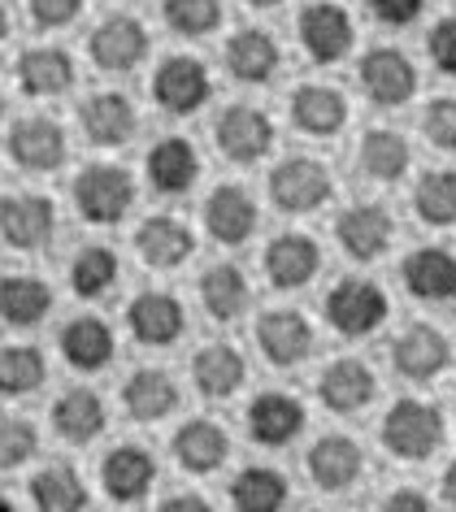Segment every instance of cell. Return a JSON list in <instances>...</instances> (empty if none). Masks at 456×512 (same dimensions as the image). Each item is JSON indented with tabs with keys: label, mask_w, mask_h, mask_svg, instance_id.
I'll list each match as a JSON object with an SVG mask.
<instances>
[{
	"label": "cell",
	"mask_w": 456,
	"mask_h": 512,
	"mask_svg": "<svg viewBox=\"0 0 456 512\" xmlns=\"http://www.w3.org/2000/svg\"><path fill=\"white\" fill-rule=\"evenodd\" d=\"M443 499H448V504H456V460L448 469H443Z\"/></svg>",
	"instance_id": "obj_50"
},
{
	"label": "cell",
	"mask_w": 456,
	"mask_h": 512,
	"mask_svg": "<svg viewBox=\"0 0 456 512\" xmlns=\"http://www.w3.org/2000/svg\"><path fill=\"white\" fill-rule=\"evenodd\" d=\"M74 209L83 213V222L92 226H118L135 204V178L122 165H83L79 178H74Z\"/></svg>",
	"instance_id": "obj_2"
},
{
	"label": "cell",
	"mask_w": 456,
	"mask_h": 512,
	"mask_svg": "<svg viewBox=\"0 0 456 512\" xmlns=\"http://www.w3.org/2000/svg\"><path fill=\"white\" fill-rule=\"evenodd\" d=\"M100 482H105V495L118 499V504H135L152 491L157 482V460H152L139 443H122L100 460Z\"/></svg>",
	"instance_id": "obj_25"
},
{
	"label": "cell",
	"mask_w": 456,
	"mask_h": 512,
	"mask_svg": "<svg viewBox=\"0 0 456 512\" xmlns=\"http://www.w3.org/2000/svg\"><path fill=\"white\" fill-rule=\"evenodd\" d=\"M378 439H383L387 456L404 460V465H422L448 439V421L426 400H396L378 426Z\"/></svg>",
	"instance_id": "obj_1"
},
{
	"label": "cell",
	"mask_w": 456,
	"mask_h": 512,
	"mask_svg": "<svg viewBox=\"0 0 456 512\" xmlns=\"http://www.w3.org/2000/svg\"><path fill=\"white\" fill-rule=\"evenodd\" d=\"M9 508H14V504H9V499H5V495H0V512H9Z\"/></svg>",
	"instance_id": "obj_53"
},
{
	"label": "cell",
	"mask_w": 456,
	"mask_h": 512,
	"mask_svg": "<svg viewBox=\"0 0 456 512\" xmlns=\"http://www.w3.org/2000/svg\"><path fill=\"white\" fill-rule=\"evenodd\" d=\"M205 230L213 243H226V248L248 243V235L257 230V200H252V191L239 183L213 187L205 200Z\"/></svg>",
	"instance_id": "obj_20"
},
{
	"label": "cell",
	"mask_w": 456,
	"mask_h": 512,
	"mask_svg": "<svg viewBox=\"0 0 456 512\" xmlns=\"http://www.w3.org/2000/svg\"><path fill=\"white\" fill-rule=\"evenodd\" d=\"M391 365H396L409 382H435L443 369L452 365V343L439 326L413 322V326L400 330L396 348H391Z\"/></svg>",
	"instance_id": "obj_11"
},
{
	"label": "cell",
	"mask_w": 456,
	"mask_h": 512,
	"mask_svg": "<svg viewBox=\"0 0 456 512\" xmlns=\"http://www.w3.org/2000/svg\"><path fill=\"white\" fill-rule=\"evenodd\" d=\"M287 504V478L270 465H248L231 482V508L239 512H278Z\"/></svg>",
	"instance_id": "obj_37"
},
{
	"label": "cell",
	"mask_w": 456,
	"mask_h": 512,
	"mask_svg": "<svg viewBox=\"0 0 456 512\" xmlns=\"http://www.w3.org/2000/svg\"><path fill=\"white\" fill-rule=\"evenodd\" d=\"M244 5H252V9H274V5H283V0H244Z\"/></svg>",
	"instance_id": "obj_51"
},
{
	"label": "cell",
	"mask_w": 456,
	"mask_h": 512,
	"mask_svg": "<svg viewBox=\"0 0 456 512\" xmlns=\"http://www.w3.org/2000/svg\"><path fill=\"white\" fill-rule=\"evenodd\" d=\"M14 70L27 96H61L74 87V57L66 48H27Z\"/></svg>",
	"instance_id": "obj_33"
},
{
	"label": "cell",
	"mask_w": 456,
	"mask_h": 512,
	"mask_svg": "<svg viewBox=\"0 0 456 512\" xmlns=\"http://www.w3.org/2000/svg\"><path fill=\"white\" fill-rule=\"evenodd\" d=\"M0 235L18 252L44 248L57 235V204L48 196H5L0 200Z\"/></svg>",
	"instance_id": "obj_18"
},
{
	"label": "cell",
	"mask_w": 456,
	"mask_h": 512,
	"mask_svg": "<svg viewBox=\"0 0 456 512\" xmlns=\"http://www.w3.org/2000/svg\"><path fill=\"white\" fill-rule=\"evenodd\" d=\"M213 92V79H209V66L200 57H166L152 74V100H157V109L174 113V118H187V113H196L200 105L209 100Z\"/></svg>",
	"instance_id": "obj_5"
},
{
	"label": "cell",
	"mask_w": 456,
	"mask_h": 512,
	"mask_svg": "<svg viewBox=\"0 0 456 512\" xmlns=\"http://www.w3.org/2000/svg\"><path fill=\"white\" fill-rule=\"evenodd\" d=\"M422 135L439 152H456V96H435L422 113Z\"/></svg>",
	"instance_id": "obj_44"
},
{
	"label": "cell",
	"mask_w": 456,
	"mask_h": 512,
	"mask_svg": "<svg viewBox=\"0 0 456 512\" xmlns=\"http://www.w3.org/2000/svg\"><path fill=\"white\" fill-rule=\"evenodd\" d=\"M291 122L313 139H331L344 131V122H348V100L339 87L300 83L296 92H291Z\"/></svg>",
	"instance_id": "obj_27"
},
{
	"label": "cell",
	"mask_w": 456,
	"mask_h": 512,
	"mask_svg": "<svg viewBox=\"0 0 456 512\" xmlns=\"http://www.w3.org/2000/svg\"><path fill=\"white\" fill-rule=\"evenodd\" d=\"M426 53H430V61H435V70H439V74L456 79V18H439L435 27H430V35H426Z\"/></svg>",
	"instance_id": "obj_45"
},
{
	"label": "cell",
	"mask_w": 456,
	"mask_h": 512,
	"mask_svg": "<svg viewBox=\"0 0 456 512\" xmlns=\"http://www.w3.org/2000/svg\"><path fill=\"white\" fill-rule=\"evenodd\" d=\"M313 326L300 309H270L257 317V348L270 365L278 369H296L313 356Z\"/></svg>",
	"instance_id": "obj_8"
},
{
	"label": "cell",
	"mask_w": 456,
	"mask_h": 512,
	"mask_svg": "<svg viewBox=\"0 0 456 512\" xmlns=\"http://www.w3.org/2000/svg\"><path fill=\"white\" fill-rule=\"evenodd\" d=\"M365 178H374V183H400L404 174H409L413 165V148L409 139L400 131H387V126H374V131H365L361 139V152H357Z\"/></svg>",
	"instance_id": "obj_35"
},
{
	"label": "cell",
	"mask_w": 456,
	"mask_h": 512,
	"mask_svg": "<svg viewBox=\"0 0 456 512\" xmlns=\"http://www.w3.org/2000/svg\"><path fill=\"white\" fill-rule=\"evenodd\" d=\"M296 31H300V44L304 53H309L318 66H335V61L348 57L352 48V18L344 5H335V0H313V5L300 9L296 18Z\"/></svg>",
	"instance_id": "obj_6"
},
{
	"label": "cell",
	"mask_w": 456,
	"mask_h": 512,
	"mask_svg": "<svg viewBox=\"0 0 456 512\" xmlns=\"http://www.w3.org/2000/svg\"><path fill=\"white\" fill-rule=\"evenodd\" d=\"M113 352H118V343H113V330L100 317H74V322L61 326V356H66V365L83 369V374L105 369L113 361Z\"/></svg>",
	"instance_id": "obj_32"
},
{
	"label": "cell",
	"mask_w": 456,
	"mask_h": 512,
	"mask_svg": "<svg viewBox=\"0 0 456 512\" xmlns=\"http://www.w3.org/2000/svg\"><path fill=\"white\" fill-rule=\"evenodd\" d=\"M361 92L383 109L409 105L417 96V66L409 61V53L387 48V44L370 48V53L361 57Z\"/></svg>",
	"instance_id": "obj_7"
},
{
	"label": "cell",
	"mask_w": 456,
	"mask_h": 512,
	"mask_svg": "<svg viewBox=\"0 0 456 512\" xmlns=\"http://www.w3.org/2000/svg\"><path fill=\"white\" fill-rule=\"evenodd\" d=\"M0 109H5V96H0Z\"/></svg>",
	"instance_id": "obj_54"
},
{
	"label": "cell",
	"mask_w": 456,
	"mask_h": 512,
	"mask_svg": "<svg viewBox=\"0 0 456 512\" xmlns=\"http://www.w3.org/2000/svg\"><path fill=\"white\" fill-rule=\"evenodd\" d=\"M48 309H53V287L35 274H9L0 278V322L27 330L40 326Z\"/></svg>",
	"instance_id": "obj_34"
},
{
	"label": "cell",
	"mask_w": 456,
	"mask_h": 512,
	"mask_svg": "<svg viewBox=\"0 0 456 512\" xmlns=\"http://www.w3.org/2000/svg\"><path fill=\"white\" fill-rule=\"evenodd\" d=\"M48 378V361L40 348L14 343V348H0V395H31L40 391Z\"/></svg>",
	"instance_id": "obj_41"
},
{
	"label": "cell",
	"mask_w": 456,
	"mask_h": 512,
	"mask_svg": "<svg viewBox=\"0 0 456 512\" xmlns=\"http://www.w3.org/2000/svg\"><path fill=\"white\" fill-rule=\"evenodd\" d=\"M213 135H218V148L231 161L252 165V161L270 157L278 131H274V122H270V113H265V109H257V105H231V109L218 113Z\"/></svg>",
	"instance_id": "obj_9"
},
{
	"label": "cell",
	"mask_w": 456,
	"mask_h": 512,
	"mask_svg": "<svg viewBox=\"0 0 456 512\" xmlns=\"http://www.w3.org/2000/svg\"><path fill=\"white\" fill-rule=\"evenodd\" d=\"M179 400H183L179 382H174L166 369H157V365L135 369V374L126 378V387H122V408L135 421H148V426L152 421H166L170 413H179Z\"/></svg>",
	"instance_id": "obj_29"
},
{
	"label": "cell",
	"mask_w": 456,
	"mask_h": 512,
	"mask_svg": "<svg viewBox=\"0 0 456 512\" xmlns=\"http://www.w3.org/2000/svg\"><path fill=\"white\" fill-rule=\"evenodd\" d=\"M278 66H283V48H278L270 31L244 27L226 40V70H231V79L248 87H265L278 74Z\"/></svg>",
	"instance_id": "obj_24"
},
{
	"label": "cell",
	"mask_w": 456,
	"mask_h": 512,
	"mask_svg": "<svg viewBox=\"0 0 456 512\" xmlns=\"http://www.w3.org/2000/svg\"><path fill=\"white\" fill-rule=\"evenodd\" d=\"M9 35V14H5V5H0V40Z\"/></svg>",
	"instance_id": "obj_52"
},
{
	"label": "cell",
	"mask_w": 456,
	"mask_h": 512,
	"mask_svg": "<svg viewBox=\"0 0 456 512\" xmlns=\"http://www.w3.org/2000/svg\"><path fill=\"white\" fill-rule=\"evenodd\" d=\"M79 126H83V135L92 139L96 148H122L126 139L135 135L139 113L122 92H96V96L83 100Z\"/></svg>",
	"instance_id": "obj_26"
},
{
	"label": "cell",
	"mask_w": 456,
	"mask_h": 512,
	"mask_svg": "<svg viewBox=\"0 0 456 512\" xmlns=\"http://www.w3.org/2000/svg\"><path fill=\"white\" fill-rule=\"evenodd\" d=\"M126 326H131L135 343H144V348H170L187 330L183 300L170 296V291H139L131 309H126Z\"/></svg>",
	"instance_id": "obj_16"
},
{
	"label": "cell",
	"mask_w": 456,
	"mask_h": 512,
	"mask_svg": "<svg viewBox=\"0 0 456 512\" xmlns=\"http://www.w3.org/2000/svg\"><path fill=\"white\" fill-rule=\"evenodd\" d=\"M40 447V434H35L31 421L22 417H0V469H18L27 465Z\"/></svg>",
	"instance_id": "obj_43"
},
{
	"label": "cell",
	"mask_w": 456,
	"mask_h": 512,
	"mask_svg": "<svg viewBox=\"0 0 456 512\" xmlns=\"http://www.w3.org/2000/svg\"><path fill=\"white\" fill-rule=\"evenodd\" d=\"M122 265H118V252L105 248V243H92V248L74 252L70 261V291L83 300H100L105 291H113V283H118Z\"/></svg>",
	"instance_id": "obj_39"
},
{
	"label": "cell",
	"mask_w": 456,
	"mask_h": 512,
	"mask_svg": "<svg viewBox=\"0 0 456 512\" xmlns=\"http://www.w3.org/2000/svg\"><path fill=\"white\" fill-rule=\"evenodd\" d=\"M161 508H166V512H205L209 499L205 495H192V491H174V495L161 499Z\"/></svg>",
	"instance_id": "obj_48"
},
{
	"label": "cell",
	"mask_w": 456,
	"mask_h": 512,
	"mask_svg": "<svg viewBox=\"0 0 456 512\" xmlns=\"http://www.w3.org/2000/svg\"><path fill=\"white\" fill-rule=\"evenodd\" d=\"M391 235H396V222L383 204H348L335 217V239L352 261H378L391 248Z\"/></svg>",
	"instance_id": "obj_14"
},
{
	"label": "cell",
	"mask_w": 456,
	"mask_h": 512,
	"mask_svg": "<svg viewBox=\"0 0 456 512\" xmlns=\"http://www.w3.org/2000/svg\"><path fill=\"white\" fill-rule=\"evenodd\" d=\"M66 131H61V122L44 118V113H35V118H18L14 131H9V157H14L22 170L31 174H53L66 165Z\"/></svg>",
	"instance_id": "obj_12"
},
{
	"label": "cell",
	"mask_w": 456,
	"mask_h": 512,
	"mask_svg": "<svg viewBox=\"0 0 456 512\" xmlns=\"http://www.w3.org/2000/svg\"><path fill=\"white\" fill-rule=\"evenodd\" d=\"M27 9L40 27H66L83 14V0H27Z\"/></svg>",
	"instance_id": "obj_47"
},
{
	"label": "cell",
	"mask_w": 456,
	"mask_h": 512,
	"mask_svg": "<svg viewBox=\"0 0 456 512\" xmlns=\"http://www.w3.org/2000/svg\"><path fill=\"white\" fill-rule=\"evenodd\" d=\"M248 296H252L248 278L231 261L209 265V270L200 274V304H205V313L213 322H235V317L248 309Z\"/></svg>",
	"instance_id": "obj_36"
},
{
	"label": "cell",
	"mask_w": 456,
	"mask_h": 512,
	"mask_svg": "<svg viewBox=\"0 0 456 512\" xmlns=\"http://www.w3.org/2000/svg\"><path fill=\"white\" fill-rule=\"evenodd\" d=\"M135 252L144 265H152V270H179L183 261H192L196 235L187 222H179V217L157 213V217H144V226L135 230Z\"/></svg>",
	"instance_id": "obj_21"
},
{
	"label": "cell",
	"mask_w": 456,
	"mask_h": 512,
	"mask_svg": "<svg viewBox=\"0 0 456 512\" xmlns=\"http://www.w3.org/2000/svg\"><path fill=\"white\" fill-rule=\"evenodd\" d=\"M261 265H265V278H270V287H278V291H300V287H309L313 274L322 270V248L309 235L291 230V235L270 239V248H265Z\"/></svg>",
	"instance_id": "obj_19"
},
{
	"label": "cell",
	"mask_w": 456,
	"mask_h": 512,
	"mask_svg": "<svg viewBox=\"0 0 456 512\" xmlns=\"http://www.w3.org/2000/svg\"><path fill=\"white\" fill-rule=\"evenodd\" d=\"M161 18L174 35L200 40V35L218 31L222 22V0H161Z\"/></svg>",
	"instance_id": "obj_42"
},
{
	"label": "cell",
	"mask_w": 456,
	"mask_h": 512,
	"mask_svg": "<svg viewBox=\"0 0 456 512\" xmlns=\"http://www.w3.org/2000/svg\"><path fill=\"white\" fill-rule=\"evenodd\" d=\"M244 378H248V361L231 343H205L192 356V382L205 400H231L244 387Z\"/></svg>",
	"instance_id": "obj_30"
},
{
	"label": "cell",
	"mask_w": 456,
	"mask_h": 512,
	"mask_svg": "<svg viewBox=\"0 0 456 512\" xmlns=\"http://www.w3.org/2000/svg\"><path fill=\"white\" fill-rule=\"evenodd\" d=\"M426 0H370V14L383 22V27H413L422 18Z\"/></svg>",
	"instance_id": "obj_46"
},
{
	"label": "cell",
	"mask_w": 456,
	"mask_h": 512,
	"mask_svg": "<svg viewBox=\"0 0 456 512\" xmlns=\"http://www.w3.org/2000/svg\"><path fill=\"white\" fill-rule=\"evenodd\" d=\"M318 395H322V404L331 408V413L357 417V413H365V408L374 404L378 378H374L370 365L357 361V356H339V361H331V365L322 369Z\"/></svg>",
	"instance_id": "obj_17"
},
{
	"label": "cell",
	"mask_w": 456,
	"mask_h": 512,
	"mask_svg": "<svg viewBox=\"0 0 456 512\" xmlns=\"http://www.w3.org/2000/svg\"><path fill=\"white\" fill-rule=\"evenodd\" d=\"M105 421H109L105 400H100L92 387H70V391H61L53 404V430L74 447L96 443L100 434H105Z\"/></svg>",
	"instance_id": "obj_31"
},
{
	"label": "cell",
	"mask_w": 456,
	"mask_h": 512,
	"mask_svg": "<svg viewBox=\"0 0 456 512\" xmlns=\"http://www.w3.org/2000/svg\"><path fill=\"white\" fill-rule=\"evenodd\" d=\"M304 469H309V478L318 491L339 495V491H352V486L361 482L365 452H361L357 439H348V434H322V439L309 447V456H304Z\"/></svg>",
	"instance_id": "obj_10"
},
{
	"label": "cell",
	"mask_w": 456,
	"mask_h": 512,
	"mask_svg": "<svg viewBox=\"0 0 456 512\" xmlns=\"http://www.w3.org/2000/svg\"><path fill=\"white\" fill-rule=\"evenodd\" d=\"M400 278L409 296L422 304L456 300V256L448 248H413L400 265Z\"/></svg>",
	"instance_id": "obj_23"
},
{
	"label": "cell",
	"mask_w": 456,
	"mask_h": 512,
	"mask_svg": "<svg viewBox=\"0 0 456 512\" xmlns=\"http://www.w3.org/2000/svg\"><path fill=\"white\" fill-rule=\"evenodd\" d=\"M87 53H92V61L100 70L126 74V70H135L139 61L148 57V27L139 18H131V14H113L92 31Z\"/></svg>",
	"instance_id": "obj_13"
},
{
	"label": "cell",
	"mask_w": 456,
	"mask_h": 512,
	"mask_svg": "<svg viewBox=\"0 0 456 512\" xmlns=\"http://www.w3.org/2000/svg\"><path fill=\"white\" fill-rule=\"evenodd\" d=\"M413 213L426 226H456V170H426L417 178Z\"/></svg>",
	"instance_id": "obj_40"
},
{
	"label": "cell",
	"mask_w": 456,
	"mask_h": 512,
	"mask_svg": "<svg viewBox=\"0 0 456 512\" xmlns=\"http://www.w3.org/2000/svg\"><path fill=\"white\" fill-rule=\"evenodd\" d=\"M304 426H309V413L291 391H261L257 400L248 404V434L252 443L261 447H287L296 443Z\"/></svg>",
	"instance_id": "obj_15"
},
{
	"label": "cell",
	"mask_w": 456,
	"mask_h": 512,
	"mask_svg": "<svg viewBox=\"0 0 456 512\" xmlns=\"http://www.w3.org/2000/svg\"><path fill=\"white\" fill-rule=\"evenodd\" d=\"M331 196H335V178L313 157H287L270 170V200L278 204V213L291 217L318 213Z\"/></svg>",
	"instance_id": "obj_4"
},
{
	"label": "cell",
	"mask_w": 456,
	"mask_h": 512,
	"mask_svg": "<svg viewBox=\"0 0 456 512\" xmlns=\"http://www.w3.org/2000/svg\"><path fill=\"white\" fill-rule=\"evenodd\" d=\"M170 452L187 473H213V469L226 465V456H231V434H226L218 421L196 417V421H183V426L174 430Z\"/></svg>",
	"instance_id": "obj_28"
},
{
	"label": "cell",
	"mask_w": 456,
	"mask_h": 512,
	"mask_svg": "<svg viewBox=\"0 0 456 512\" xmlns=\"http://www.w3.org/2000/svg\"><path fill=\"white\" fill-rule=\"evenodd\" d=\"M31 504L44 512H74L92 504V495H87L83 478L70 465H44L31 478Z\"/></svg>",
	"instance_id": "obj_38"
},
{
	"label": "cell",
	"mask_w": 456,
	"mask_h": 512,
	"mask_svg": "<svg viewBox=\"0 0 456 512\" xmlns=\"http://www.w3.org/2000/svg\"><path fill=\"white\" fill-rule=\"evenodd\" d=\"M322 313H326V322H331V330H339L344 339H365L387 322L391 304H387V291L370 283V278H339V283L326 291Z\"/></svg>",
	"instance_id": "obj_3"
},
{
	"label": "cell",
	"mask_w": 456,
	"mask_h": 512,
	"mask_svg": "<svg viewBox=\"0 0 456 512\" xmlns=\"http://www.w3.org/2000/svg\"><path fill=\"white\" fill-rule=\"evenodd\" d=\"M383 504H387V508H396V512H426V508H430V499H426L422 491H391Z\"/></svg>",
	"instance_id": "obj_49"
},
{
	"label": "cell",
	"mask_w": 456,
	"mask_h": 512,
	"mask_svg": "<svg viewBox=\"0 0 456 512\" xmlns=\"http://www.w3.org/2000/svg\"><path fill=\"white\" fill-rule=\"evenodd\" d=\"M152 191L161 196H187L200 178V152L192 139L183 135H170V139H157L148 148V165H144Z\"/></svg>",
	"instance_id": "obj_22"
}]
</instances>
